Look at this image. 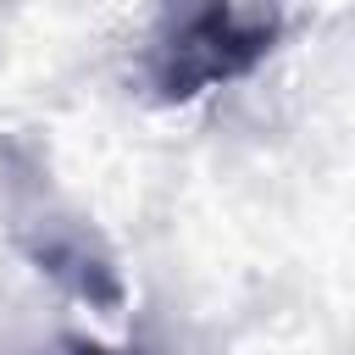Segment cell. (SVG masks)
<instances>
[{
  "label": "cell",
  "instance_id": "6da1fadb",
  "mask_svg": "<svg viewBox=\"0 0 355 355\" xmlns=\"http://www.w3.org/2000/svg\"><path fill=\"white\" fill-rule=\"evenodd\" d=\"M277 39V11L266 6H194L178 11L150 44V89L161 100H194L216 83L244 78Z\"/></svg>",
  "mask_w": 355,
  "mask_h": 355
}]
</instances>
